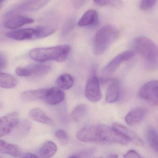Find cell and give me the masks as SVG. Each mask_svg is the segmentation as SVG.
<instances>
[{
	"label": "cell",
	"instance_id": "obj_1",
	"mask_svg": "<svg viewBox=\"0 0 158 158\" xmlns=\"http://www.w3.org/2000/svg\"><path fill=\"white\" fill-rule=\"evenodd\" d=\"M82 142L115 143L126 146L128 140L113 127L105 125L89 126L80 129L76 135Z\"/></svg>",
	"mask_w": 158,
	"mask_h": 158
},
{
	"label": "cell",
	"instance_id": "obj_2",
	"mask_svg": "<svg viewBox=\"0 0 158 158\" xmlns=\"http://www.w3.org/2000/svg\"><path fill=\"white\" fill-rule=\"evenodd\" d=\"M71 48L67 45H58L49 48H35L29 52L31 59L40 62L53 60L63 62L68 58Z\"/></svg>",
	"mask_w": 158,
	"mask_h": 158
},
{
	"label": "cell",
	"instance_id": "obj_3",
	"mask_svg": "<svg viewBox=\"0 0 158 158\" xmlns=\"http://www.w3.org/2000/svg\"><path fill=\"white\" fill-rule=\"evenodd\" d=\"M134 47L136 52L144 60L148 68L152 70L157 69L158 48L153 41L145 37H139L134 41Z\"/></svg>",
	"mask_w": 158,
	"mask_h": 158
},
{
	"label": "cell",
	"instance_id": "obj_4",
	"mask_svg": "<svg viewBox=\"0 0 158 158\" xmlns=\"http://www.w3.org/2000/svg\"><path fill=\"white\" fill-rule=\"evenodd\" d=\"M119 31L113 26L106 25L96 33L94 40L93 51L96 55L104 53L119 36Z\"/></svg>",
	"mask_w": 158,
	"mask_h": 158
},
{
	"label": "cell",
	"instance_id": "obj_5",
	"mask_svg": "<svg viewBox=\"0 0 158 158\" xmlns=\"http://www.w3.org/2000/svg\"><path fill=\"white\" fill-rule=\"evenodd\" d=\"M50 0H24L6 14V16H11L22 12H33L45 7Z\"/></svg>",
	"mask_w": 158,
	"mask_h": 158
},
{
	"label": "cell",
	"instance_id": "obj_6",
	"mask_svg": "<svg viewBox=\"0 0 158 158\" xmlns=\"http://www.w3.org/2000/svg\"><path fill=\"white\" fill-rule=\"evenodd\" d=\"M158 81H149L145 84L139 91V97L153 106L158 103Z\"/></svg>",
	"mask_w": 158,
	"mask_h": 158
},
{
	"label": "cell",
	"instance_id": "obj_7",
	"mask_svg": "<svg viewBox=\"0 0 158 158\" xmlns=\"http://www.w3.org/2000/svg\"><path fill=\"white\" fill-rule=\"evenodd\" d=\"M51 67L49 65L42 64H34L25 67H17L15 73L20 77H29L30 76H42L48 73Z\"/></svg>",
	"mask_w": 158,
	"mask_h": 158
},
{
	"label": "cell",
	"instance_id": "obj_8",
	"mask_svg": "<svg viewBox=\"0 0 158 158\" xmlns=\"http://www.w3.org/2000/svg\"><path fill=\"white\" fill-rule=\"evenodd\" d=\"M19 113L14 111L0 118V138L10 134L19 124Z\"/></svg>",
	"mask_w": 158,
	"mask_h": 158
},
{
	"label": "cell",
	"instance_id": "obj_9",
	"mask_svg": "<svg viewBox=\"0 0 158 158\" xmlns=\"http://www.w3.org/2000/svg\"><path fill=\"white\" fill-rule=\"evenodd\" d=\"M85 95L87 99L91 102H98L101 99L102 95L99 81L95 75L88 81L85 89Z\"/></svg>",
	"mask_w": 158,
	"mask_h": 158
},
{
	"label": "cell",
	"instance_id": "obj_10",
	"mask_svg": "<svg viewBox=\"0 0 158 158\" xmlns=\"http://www.w3.org/2000/svg\"><path fill=\"white\" fill-rule=\"evenodd\" d=\"M134 56V53L131 51H127L120 53L104 67L102 71V74L105 76L112 74L123 63L131 60Z\"/></svg>",
	"mask_w": 158,
	"mask_h": 158
},
{
	"label": "cell",
	"instance_id": "obj_11",
	"mask_svg": "<svg viewBox=\"0 0 158 158\" xmlns=\"http://www.w3.org/2000/svg\"><path fill=\"white\" fill-rule=\"evenodd\" d=\"M112 127L126 138L129 142L139 146H143L144 144V142L140 137L125 126L119 123H114Z\"/></svg>",
	"mask_w": 158,
	"mask_h": 158
},
{
	"label": "cell",
	"instance_id": "obj_12",
	"mask_svg": "<svg viewBox=\"0 0 158 158\" xmlns=\"http://www.w3.org/2000/svg\"><path fill=\"white\" fill-rule=\"evenodd\" d=\"M64 92L58 88L47 89L43 100L48 104L56 105L61 102L64 98Z\"/></svg>",
	"mask_w": 158,
	"mask_h": 158
},
{
	"label": "cell",
	"instance_id": "obj_13",
	"mask_svg": "<svg viewBox=\"0 0 158 158\" xmlns=\"http://www.w3.org/2000/svg\"><path fill=\"white\" fill-rule=\"evenodd\" d=\"M147 110L144 107H137L130 111L125 116L126 123L130 126L135 125L141 122L146 116Z\"/></svg>",
	"mask_w": 158,
	"mask_h": 158
},
{
	"label": "cell",
	"instance_id": "obj_14",
	"mask_svg": "<svg viewBox=\"0 0 158 158\" xmlns=\"http://www.w3.org/2000/svg\"><path fill=\"white\" fill-rule=\"evenodd\" d=\"M34 22L32 18L23 15H15L5 22L4 26L9 29H16Z\"/></svg>",
	"mask_w": 158,
	"mask_h": 158
},
{
	"label": "cell",
	"instance_id": "obj_15",
	"mask_svg": "<svg viewBox=\"0 0 158 158\" xmlns=\"http://www.w3.org/2000/svg\"><path fill=\"white\" fill-rule=\"evenodd\" d=\"M35 33L34 28H24L9 32L6 36L14 40H32Z\"/></svg>",
	"mask_w": 158,
	"mask_h": 158
},
{
	"label": "cell",
	"instance_id": "obj_16",
	"mask_svg": "<svg viewBox=\"0 0 158 158\" xmlns=\"http://www.w3.org/2000/svg\"><path fill=\"white\" fill-rule=\"evenodd\" d=\"M29 115L32 120L41 123L51 126L55 124L54 121L49 117L43 110L40 108H34L30 110Z\"/></svg>",
	"mask_w": 158,
	"mask_h": 158
},
{
	"label": "cell",
	"instance_id": "obj_17",
	"mask_svg": "<svg viewBox=\"0 0 158 158\" xmlns=\"http://www.w3.org/2000/svg\"><path fill=\"white\" fill-rule=\"evenodd\" d=\"M57 29V25L55 23L37 27L35 28V33L32 40L47 37L55 33Z\"/></svg>",
	"mask_w": 158,
	"mask_h": 158
},
{
	"label": "cell",
	"instance_id": "obj_18",
	"mask_svg": "<svg viewBox=\"0 0 158 158\" xmlns=\"http://www.w3.org/2000/svg\"><path fill=\"white\" fill-rule=\"evenodd\" d=\"M98 22V13L94 10L87 11L78 22L80 27H92L97 25Z\"/></svg>",
	"mask_w": 158,
	"mask_h": 158
},
{
	"label": "cell",
	"instance_id": "obj_19",
	"mask_svg": "<svg viewBox=\"0 0 158 158\" xmlns=\"http://www.w3.org/2000/svg\"><path fill=\"white\" fill-rule=\"evenodd\" d=\"M120 88L118 82L116 80H113L108 86L106 90L105 99L109 103H114L119 98Z\"/></svg>",
	"mask_w": 158,
	"mask_h": 158
},
{
	"label": "cell",
	"instance_id": "obj_20",
	"mask_svg": "<svg viewBox=\"0 0 158 158\" xmlns=\"http://www.w3.org/2000/svg\"><path fill=\"white\" fill-rule=\"evenodd\" d=\"M0 153L9 154L14 157L21 156L22 150L17 145L10 144L0 139Z\"/></svg>",
	"mask_w": 158,
	"mask_h": 158
},
{
	"label": "cell",
	"instance_id": "obj_21",
	"mask_svg": "<svg viewBox=\"0 0 158 158\" xmlns=\"http://www.w3.org/2000/svg\"><path fill=\"white\" fill-rule=\"evenodd\" d=\"M57 151V146L54 142L46 141L40 148L39 154L41 158H50L56 153Z\"/></svg>",
	"mask_w": 158,
	"mask_h": 158
},
{
	"label": "cell",
	"instance_id": "obj_22",
	"mask_svg": "<svg viewBox=\"0 0 158 158\" xmlns=\"http://www.w3.org/2000/svg\"><path fill=\"white\" fill-rule=\"evenodd\" d=\"M17 84L18 80L14 76L0 71V87L13 88L17 85Z\"/></svg>",
	"mask_w": 158,
	"mask_h": 158
},
{
	"label": "cell",
	"instance_id": "obj_23",
	"mask_svg": "<svg viewBox=\"0 0 158 158\" xmlns=\"http://www.w3.org/2000/svg\"><path fill=\"white\" fill-rule=\"evenodd\" d=\"M147 140L152 149L156 152H158V137L157 130L150 127L146 132Z\"/></svg>",
	"mask_w": 158,
	"mask_h": 158
},
{
	"label": "cell",
	"instance_id": "obj_24",
	"mask_svg": "<svg viewBox=\"0 0 158 158\" xmlns=\"http://www.w3.org/2000/svg\"><path fill=\"white\" fill-rule=\"evenodd\" d=\"M46 90V89H42L25 91L22 93V98L26 100H34L37 99L43 100Z\"/></svg>",
	"mask_w": 158,
	"mask_h": 158
},
{
	"label": "cell",
	"instance_id": "obj_25",
	"mask_svg": "<svg viewBox=\"0 0 158 158\" xmlns=\"http://www.w3.org/2000/svg\"><path fill=\"white\" fill-rule=\"evenodd\" d=\"M58 86L61 89H70L74 84V79L70 75L68 74H64L60 76L56 81Z\"/></svg>",
	"mask_w": 158,
	"mask_h": 158
},
{
	"label": "cell",
	"instance_id": "obj_26",
	"mask_svg": "<svg viewBox=\"0 0 158 158\" xmlns=\"http://www.w3.org/2000/svg\"><path fill=\"white\" fill-rule=\"evenodd\" d=\"M88 110L87 106L85 104L78 105L73 110L72 113V117L75 121H79L86 115Z\"/></svg>",
	"mask_w": 158,
	"mask_h": 158
},
{
	"label": "cell",
	"instance_id": "obj_27",
	"mask_svg": "<svg viewBox=\"0 0 158 158\" xmlns=\"http://www.w3.org/2000/svg\"><path fill=\"white\" fill-rule=\"evenodd\" d=\"M75 24V19L74 17H71L67 19L62 30L61 34L62 37H64L68 35L73 30Z\"/></svg>",
	"mask_w": 158,
	"mask_h": 158
},
{
	"label": "cell",
	"instance_id": "obj_28",
	"mask_svg": "<svg viewBox=\"0 0 158 158\" xmlns=\"http://www.w3.org/2000/svg\"><path fill=\"white\" fill-rule=\"evenodd\" d=\"M94 2L101 6L118 8L123 5L122 0H94Z\"/></svg>",
	"mask_w": 158,
	"mask_h": 158
},
{
	"label": "cell",
	"instance_id": "obj_29",
	"mask_svg": "<svg viewBox=\"0 0 158 158\" xmlns=\"http://www.w3.org/2000/svg\"><path fill=\"white\" fill-rule=\"evenodd\" d=\"M55 135L63 145H65L68 142L69 136L64 130L62 129L57 130L55 133Z\"/></svg>",
	"mask_w": 158,
	"mask_h": 158
},
{
	"label": "cell",
	"instance_id": "obj_30",
	"mask_svg": "<svg viewBox=\"0 0 158 158\" xmlns=\"http://www.w3.org/2000/svg\"><path fill=\"white\" fill-rule=\"evenodd\" d=\"M157 0H141L140 8L142 10L148 11L152 8L156 3Z\"/></svg>",
	"mask_w": 158,
	"mask_h": 158
},
{
	"label": "cell",
	"instance_id": "obj_31",
	"mask_svg": "<svg viewBox=\"0 0 158 158\" xmlns=\"http://www.w3.org/2000/svg\"><path fill=\"white\" fill-rule=\"evenodd\" d=\"M92 153V150H84L79 152L75 154H73L70 156V158H80V157H87L91 155Z\"/></svg>",
	"mask_w": 158,
	"mask_h": 158
},
{
	"label": "cell",
	"instance_id": "obj_32",
	"mask_svg": "<svg viewBox=\"0 0 158 158\" xmlns=\"http://www.w3.org/2000/svg\"><path fill=\"white\" fill-rule=\"evenodd\" d=\"M124 157L126 158H142L141 155L137 152L136 151L134 150H130L128 151L124 155Z\"/></svg>",
	"mask_w": 158,
	"mask_h": 158
},
{
	"label": "cell",
	"instance_id": "obj_33",
	"mask_svg": "<svg viewBox=\"0 0 158 158\" xmlns=\"http://www.w3.org/2000/svg\"><path fill=\"white\" fill-rule=\"evenodd\" d=\"M8 61L3 54L0 53V69H3L7 66Z\"/></svg>",
	"mask_w": 158,
	"mask_h": 158
},
{
	"label": "cell",
	"instance_id": "obj_34",
	"mask_svg": "<svg viewBox=\"0 0 158 158\" xmlns=\"http://www.w3.org/2000/svg\"><path fill=\"white\" fill-rule=\"evenodd\" d=\"M86 0H73V3L76 8H80L85 3Z\"/></svg>",
	"mask_w": 158,
	"mask_h": 158
},
{
	"label": "cell",
	"instance_id": "obj_35",
	"mask_svg": "<svg viewBox=\"0 0 158 158\" xmlns=\"http://www.w3.org/2000/svg\"><path fill=\"white\" fill-rule=\"evenodd\" d=\"M21 157L23 158H38L39 156L32 153H27L22 154Z\"/></svg>",
	"mask_w": 158,
	"mask_h": 158
},
{
	"label": "cell",
	"instance_id": "obj_36",
	"mask_svg": "<svg viewBox=\"0 0 158 158\" xmlns=\"http://www.w3.org/2000/svg\"><path fill=\"white\" fill-rule=\"evenodd\" d=\"M118 156L116 154H111L110 155H109V156H108V158H117L118 157Z\"/></svg>",
	"mask_w": 158,
	"mask_h": 158
},
{
	"label": "cell",
	"instance_id": "obj_37",
	"mask_svg": "<svg viewBox=\"0 0 158 158\" xmlns=\"http://www.w3.org/2000/svg\"><path fill=\"white\" fill-rule=\"evenodd\" d=\"M5 1V0H0V10L1 9L2 4H3V2H4Z\"/></svg>",
	"mask_w": 158,
	"mask_h": 158
}]
</instances>
